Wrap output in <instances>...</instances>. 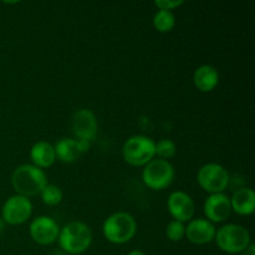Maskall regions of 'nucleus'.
I'll use <instances>...</instances> for the list:
<instances>
[{
    "label": "nucleus",
    "instance_id": "nucleus-1",
    "mask_svg": "<svg viewBox=\"0 0 255 255\" xmlns=\"http://www.w3.org/2000/svg\"><path fill=\"white\" fill-rule=\"evenodd\" d=\"M47 176L44 169L34 164H21L16 167L11 174V186L16 194L22 197H34L40 194L47 186Z\"/></svg>",
    "mask_w": 255,
    "mask_h": 255
},
{
    "label": "nucleus",
    "instance_id": "nucleus-2",
    "mask_svg": "<svg viewBox=\"0 0 255 255\" xmlns=\"http://www.w3.org/2000/svg\"><path fill=\"white\" fill-rule=\"evenodd\" d=\"M57 242L64 253L72 255L82 254L91 246L92 231L84 222H70L60 228Z\"/></svg>",
    "mask_w": 255,
    "mask_h": 255
},
{
    "label": "nucleus",
    "instance_id": "nucleus-3",
    "mask_svg": "<svg viewBox=\"0 0 255 255\" xmlns=\"http://www.w3.org/2000/svg\"><path fill=\"white\" fill-rule=\"evenodd\" d=\"M102 233L112 244L128 243L137 233V222L127 212H116L105 219Z\"/></svg>",
    "mask_w": 255,
    "mask_h": 255
},
{
    "label": "nucleus",
    "instance_id": "nucleus-4",
    "mask_svg": "<svg viewBox=\"0 0 255 255\" xmlns=\"http://www.w3.org/2000/svg\"><path fill=\"white\" fill-rule=\"evenodd\" d=\"M216 243L222 252L228 254L242 253L252 243L251 233L241 224L229 223L216 232Z\"/></svg>",
    "mask_w": 255,
    "mask_h": 255
},
{
    "label": "nucleus",
    "instance_id": "nucleus-5",
    "mask_svg": "<svg viewBox=\"0 0 255 255\" xmlns=\"http://www.w3.org/2000/svg\"><path fill=\"white\" fill-rule=\"evenodd\" d=\"M122 156L128 164L133 167H144L154 159L156 142L143 134H136L126 139L122 147Z\"/></svg>",
    "mask_w": 255,
    "mask_h": 255
},
{
    "label": "nucleus",
    "instance_id": "nucleus-6",
    "mask_svg": "<svg viewBox=\"0 0 255 255\" xmlns=\"http://www.w3.org/2000/svg\"><path fill=\"white\" fill-rule=\"evenodd\" d=\"M174 179V168L166 159H152L142 171V181L153 191H163L168 188Z\"/></svg>",
    "mask_w": 255,
    "mask_h": 255
},
{
    "label": "nucleus",
    "instance_id": "nucleus-7",
    "mask_svg": "<svg viewBox=\"0 0 255 255\" xmlns=\"http://www.w3.org/2000/svg\"><path fill=\"white\" fill-rule=\"evenodd\" d=\"M197 182L199 187L207 193H224L231 183V176L222 164L207 163L198 169Z\"/></svg>",
    "mask_w": 255,
    "mask_h": 255
},
{
    "label": "nucleus",
    "instance_id": "nucleus-8",
    "mask_svg": "<svg viewBox=\"0 0 255 255\" xmlns=\"http://www.w3.org/2000/svg\"><path fill=\"white\" fill-rule=\"evenodd\" d=\"M32 214V203L26 197L14 194L2 204L1 219L9 226H20L30 219Z\"/></svg>",
    "mask_w": 255,
    "mask_h": 255
},
{
    "label": "nucleus",
    "instance_id": "nucleus-9",
    "mask_svg": "<svg viewBox=\"0 0 255 255\" xmlns=\"http://www.w3.org/2000/svg\"><path fill=\"white\" fill-rule=\"evenodd\" d=\"M29 233L35 243L40 246H50L59 238L60 227L51 217L39 216L30 223Z\"/></svg>",
    "mask_w": 255,
    "mask_h": 255
},
{
    "label": "nucleus",
    "instance_id": "nucleus-10",
    "mask_svg": "<svg viewBox=\"0 0 255 255\" xmlns=\"http://www.w3.org/2000/svg\"><path fill=\"white\" fill-rule=\"evenodd\" d=\"M167 209L174 221L186 223L193 219L196 204L188 193L183 191H174L167 199Z\"/></svg>",
    "mask_w": 255,
    "mask_h": 255
},
{
    "label": "nucleus",
    "instance_id": "nucleus-11",
    "mask_svg": "<svg viewBox=\"0 0 255 255\" xmlns=\"http://www.w3.org/2000/svg\"><path fill=\"white\" fill-rule=\"evenodd\" d=\"M72 133L77 139L91 142L96 137L97 128V117L91 110L80 109L72 115L71 120Z\"/></svg>",
    "mask_w": 255,
    "mask_h": 255
},
{
    "label": "nucleus",
    "instance_id": "nucleus-12",
    "mask_svg": "<svg viewBox=\"0 0 255 255\" xmlns=\"http://www.w3.org/2000/svg\"><path fill=\"white\" fill-rule=\"evenodd\" d=\"M203 212L207 221L211 223H222L227 221L232 214L229 197L224 193L209 194L203 204Z\"/></svg>",
    "mask_w": 255,
    "mask_h": 255
},
{
    "label": "nucleus",
    "instance_id": "nucleus-13",
    "mask_svg": "<svg viewBox=\"0 0 255 255\" xmlns=\"http://www.w3.org/2000/svg\"><path fill=\"white\" fill-rule=\"evenodd\" d=\"M216 227L213 223L204 218H196L189 221L186 227V236L191 243L196 246H204L214 241L216 237Z\"/></svg>",
    "mask_w": 255,
    "mask_h": 255
},
{
    "label": "nucleus",
    "instance_id": "nucleus-14",
    "mask_svg": "<svg viewBox=\"0 0 255 255\" xmlns=\"http://www.w3.org/2000/svg\"><path fill=\"white\" fill-rule=\"evenodd\" d=\"M231 201L232 212H236L239 216H251L255 208V194L254 191L249 187L238 188L232 197Z\"/></svg>",
    "mask_w": 255,
    "mask_h": 255
},
{
    "label": "nucleus",
    "instance_id": "nucleus-15",
    "mask_svg": "<svg viewBox=\"0 0 255 255\" xmlns=\"http://www.w3.org/2000/svg\"><path fill=\"white\" fill-rule=\"evenodd\" d=\"M193 84L201 92H212L219 84V72L212 65H201L193 72Z\"/></svg>",
    "mask_w": 255,
    "mask_h": 255
},
{
    "label": "nucleus",
    "instance_id": "nucleus-16",
    "mask_svg": "<svg viewBox=\"0 0 255 255\" xmlns=\"http://www.w3.org/2000/svg\"><path fill=\"white\" fill-rule=\"evenodd\" d=\"M30 158L34 166L37 168L45 169L51 167L56 162L54 146L46 141H39L32 144L30 149Z\"/></svg>",
    "mask_w": 255,
    "mask_h": 255
},
{
    "label": "nucleus",
    "instance_id": "nucleus-17",
    "mask_svg": "<svg viewBox=\"0 0 255 255\" xmlns=\"http://www.w3.org/2000/svg\"><path fill=\"white\" fill-rule=\"evenodd\" d=\"M54 149L56 158L64 163H72L84 154L80 141L75 138L59 139L54 146Z\"/></svg>",
    "mask_w": 255,
    "mask_h": 255
},
{
    "label": "nucleus",
    "instance_id": "nucleus-18",
    "mask_svg": "<svg viewBox=\"0 0 255 255\" xmlns=\"http://www.w3.org/2000/svg\"><path fill=\"white\" fill-rule=\"evenodd\" d=\"M153 26L158 32H169L176 25V16L173 11H167V10H158L153 15Z\"/></svg>",
    "mask_w": 255,
    "mask_h": 255
},
{
    "label": "nucleus",
    "instance_id": "nucleus-19",
    "mask_svg": "<svg viewBox=\"0 0 255 255\" xmlns=\"http://www.w3.org/2000/svg\"><path fill=\"white\" fill-rule=\"evenodd\" d=\"M41 196V201L45 206L55 207L57 204L61 203L62 198H64V193H62L61 188L55 184H47L42 192L40 193Z\"/></svg>",
    "mask_w": 255,
    "mask_h": 255
},
{
    "label": "nucleus",
    "instance_id": "nucleus-20",
    "mask_svg": "<svg viewBox=\"0 0 255 255\" xmlns=\"http://www.w3.org/2000/svg\"><path fill=\"white\" fill-rule=\"evenodd\" d=\"M176 153L177 146L172 139L162 138L156 143V156H158V158L168 161L169 158L176 156Z\"/></svg>",
    "mask_w": 255,
    "mask_h": 255
},
{
    "label": "nucleus",
    "instance_id": "nucleus-21",
    "mask_svg": "<svg viewBox=\"0 0 255 255\" xmlns=\"http://www.w3.org/2000/svg\"><path fill=\"white\" fill-rule=\"evenodd\" d=\"M186 236V226L179 221H171L167 224L166 237L171 242H179Z\"/></svg>",
    "mask_w": 255,
    "mask_h": 255
},
{
    "label": "nucleus",
    "instance_id": "nucleus-22",
    "mask_svg": "<svg viewBox=\"0 0 255 255\" xmlns=\"http://www.w3.org/2000/svg\"><path fill=\"white\" fill-rule=\"evenodd\" d=\"M183 4V0H158V1H154V5L158 7V10H167V11H172V10L177 9Z\"/></svg>",
    "mask_w": 255,
    "mask_h": 255
},
{
    "label": "nucleus",
    "instance_id": "nucleus-23",
    "mask_svg": "<svg viewBox=\"0 0 255 255\" xmlns=\"http://www.w3.org/2000/svg\"><path fill=\"white\" fill-rule=\"evenodd\" d=\"M242 255H255V246L253 243L249 244L243 252H242Z\"/></svg>",
    "mask_w": 255,
    "mask_h": 255
},
{
    "label": "nucleus",
    "instance_id": "nucleus-24",
    "mask_svg": "<svg viewBox=\"0 0 255 255\" xmlns=\"http://www.w3.org/2000/svg\"><path fill=\"white\" fill-rule=\"evenodd\" d=\"M128 255H147V254L144 253V252L138 251V249H134V251H131V252H129Z\"/></svg>",
    "mask_w": 255,
    "mask_h": 255
},
{
    "label": "nucleus",
    "instance_id": "nucleus-25",
    "mask_svg": "<svg viewBox=\"0 0 255 255\" xmlns=\"http://www.w3.org/2000/svg\"><path fill=\"white\" fill-rule=\"evenodd\" d=\"M49 255H67V254L64 253L62 251H55V252H51Z\"/></svg>",
    "mask_w": 255,
    "mask_h": 255
},
{
    "label": "nucleus",
    "instance_id": "nucleus-26",
    "mask_svg": "<svg viewBox=\"0 0 255 255\" xmlns=\"http://www.w3.org/2000/svg\"><path fill=\"white\" fill-rule=\"evenodd\" d=\"M4 222H2V219L0 218V232H2V229H4Z\"/></svg>",
    "mask_w": 255,
    "mask_h": 255
}]
</instances>
